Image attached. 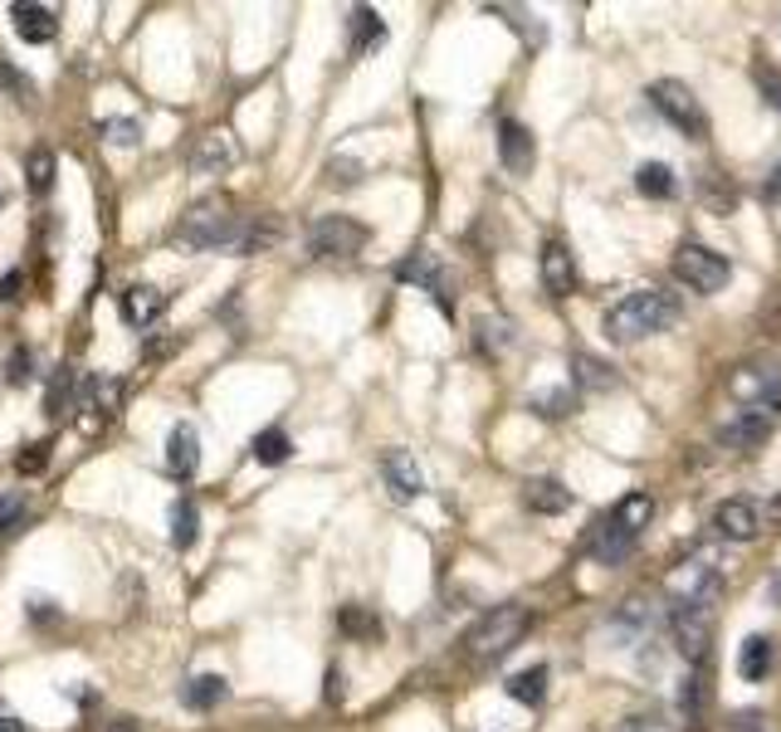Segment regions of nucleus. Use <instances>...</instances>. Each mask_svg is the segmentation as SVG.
Instances as JSON below:
<instances>
[{
  "instance_id": "obj_1",
  "label": "nucleus",
  "mask_w": 781,
  "mask_h": 732,
  "mask_svg": "<svg viewBox=\"0 0 781 732\" xmlns=\"http://www.w3.org/2000/svg\"><path fill=\"white\" fill-rule=\"evenodd\" d=\"M650 518H655V498L650 494H626L616 508H606V512L591 518V528H586V552L601 561V567H620V561L635 552L640 532L650 528Z\"/></svg>"
},
{
  "instance_id": "obj_2",
  "label": "nucleus",
  "mask_w": 781,
  "mask_h": 732,
  "mask_svg": "<svg viewBox=\"0 0 781 732\" xmlns=\"http://www.w3.org/2000/svg\"><path fill=\"white\" fill-rule=\"evenodd\" d=\"M674 323H679V293L645 284V288H630L620 303H610L601 317V333L610 342H640V337L665 333V327H674Z\"/></svg>"
},
{
  "instance_id": "obj_3",
  "label": "nucleus",
  "mask_w": 781,
  "mask_h": 732,
  "mask_svg": "<svg viewBox=\"0 0 781 732\" xmlns=\"http://www.w3.org/2000/svg\"><path fill=\"white\" fill-rule=\"evenodd\" d=\"M240 235H244V215H235V205L225 195H205L195 201L186 215L176 220L171 230V244L176 250H240Z\"/></svg>"
},
{
  "instance_id": "obj_4",
  "label": "nucleus",
  "mask_w": 781,
  "mask_h": 732,
  "mask_svg": "<svg viewBox=\"0 0 781 732\" xmlns=\"http://www.w3.org/2000/svg\"><path fill=\"white\" fill-rule=\"evenodd\" d=\"M528 626H532L528 606H518V601L494 606V610H484V616L469 626V634H464V650L479 659V664H488V659H504L513 644L528 634Z\"/></svg>"
},
{
  "instance_id": "obj_5",
  "label": "nucleus",
  "mask_w": 781,
  "mask_h": 732,
  "mask_svg": "<svg viewBox=\"0 0 781 732\" xmlns=\"http://www.w3.org/2000/svg\"><path fill=\"white\" fill-rule=\"evenodd\" d=\"M650 108L659 118L669 122L674 132H683L689 142H703L708 138V113H703V103H699V93L689 89V83H679V79H659L650 83Z\"/></svg>"
},
{
  "instance_id": "obj_6",
  "label": "nucleus",
  "mask_w": 781,
  "mask_h": 732,
  "mask_svg": "<svg viewBox=\"0 0 781 732\" xmlns=\"http://www.w3.org/2000/svg\"><path fill=\"white\" fill-rule=\"evenodd\" d=\"M718 591H723V557H718L713 547H699V552H689L669 571V596H674V606L718 601Z\"/></svg>"
},
{
  "instance_id": "obj_7",
  "label": "nucleus",
  "mask_w": 781,
  "mask_h": 732,
  "mask_svg": "<svg viewBox=\"0 0 781 732\" xmlns=\"http://www.w3.org/2000/svg\"><path fill=\"white\" fill-rule=\"evenodd\" d=\"M674 278L689 293H703V298H708V293L728 288L732 264H728V254L708 250V244H699V240H683L679 254H674Z\"/></svg>"
},
{
  "instance_id": "obj_8",
  "label": "nucleus",
  "mask_w": 781,
  "mask_h": 732,
  "mask_svg": "<svg viewBox=\"0 0 781 732\" xmlns=\"http://www.w3.org/2000/svg\"><path fill=\"white\" fill-rule=\"evenodd\" d=\"M366 240H372V230L352 215H317L308 230V250L317 260H352L366 250Z\"/></svg>"
},
{
  "instance_id": "obj_9",
  "label": "nucleus",
  "mask_w": 781,
  "mask_h": 732,
  "mask_svg": "<svg viewBox=\"0 0 781 732\" xmlns=\"http://www.w3.org/2000/svg\"><path fill=\"white\" fill-rule=\"evenodd\" d=\"M713 626H718V601H689V606H674L669 616V630H674V650L683 659H699L708 654V640H713Z\"/></svg>"
},
{
  "instance_id": "obj_10",
  "label": "nucleus",
  "mask_w": 781,
  "mask_h": 732,
  "mask_svg": "<svg viewBox=\"0 0 781 732\" xmlns=\"http://www.w3.org/2000/svg\"><path fill=\"white\" fill-rule=\"evenodd\" d=\"M606 634L616 650H640V644L659 640V610L645 601V596H630V601H620V610L610 616Z\"/></svg>"
},
{
  "instance_id": "obj_11",
  "label": "nucleus",
  "mask_w": 781,
  "mask_h": 732,
  "mask_svg": "<svg viewBox=\"0 0 781 732\" xmlns=\"http://www.w3.org/2000/svg\"><path fill=\"white\" fill-rule=\"evenodd\" d=\"M240 156H244L240 142L230 138L225 128H215L191 146V176H225L230 166H240Z\"/></svg>"
},
{
  "instance_id": "obj_12",
  "label": "nucleus",
  "mask_w": 781,
  "mask_h": 732,
  "mask_svg": "<svg viewBox=\"0 0 781 732\" xmlns=\"http://www.w3.org/2000/svg\"><path fill=\"white\" fill-rule=\"evenodd\" d=\"M396 278L400 284H420V288H430V298H435V308L439 313H455V298H449V278H445V268H439L435 254H410L406 264H396Z\"/></svg>"
},
{
  "instance_id": "obj_13",
  "label": "nucleus",
  "mask_w": 781,
  "mask_h": 732,
  "mask_svg": "<svg viewBox=\"0 0 781 732\" xmlns=\"http://www.w3.org/2000/svg\"><path fill=\"white\" fill-rule=\"evenodd\" d=\"M708 528H713L718 537H728V542H752V537L762 532V508L748 504V498H728V504L713 508Z\"/></svg>"
},
{
  "instance_id": "obj_14",
  "label": "nucleus",
  "mask_w": 781,
  "mask_h": 732,
  "mask_svg": "<svg viewBox=\"0 0 781 732\" xmlns=\"http://www.w3.org/2000/svg\"><path fill=\"white\" fill-rule=\"evenodd\" d=\"M382 479L390 488V498H400V504H415V498L425 494V469L415 464L410 449H386V455H382Z\"/></svg>"
},
{
  "instance_id": "obj_15",
  "label": "nucleus",
  "mask_w": 781,
  "mask_h": 732,
  "mask_svg": "<svg viewBox=\"0 0 781 732\" xmlns=\"http://www.w3.org/2000/svg\"><path fill=\"white\" fill-rule=\"evenodd\" d=\"M498 162H504L508 176H528L532 162H537V142H532V132L523 128L518 118L498 122Z\"/></svg>"
},
{
  "instance_id": "obj_16",
  "label": "nucleus",
  "mask_w": 781,
  "mask_h": 732,
  "mask_svg": "<svg viewBox=\"0 0 781 732\" xmlns=\"http://www.w3.org/2000/svg\"><path fill=\"white\" fill-rule=\"evenodd\" d=\"M772 430H777V420L767 410H742L718 430V445L723 449H762L767 439H772Z\"/></svg>"
},
{
  "instance_id": "obj_17",
  "label": "nucleus",
  "mask_w": 781,
  "mask_h": 732,
  "mask_svg": "<svg viewBox=\"0 0 781 732\" xmlns=\"http://www.w3.org/2000/svg\"><path fill=\"white\" fill-rule=\"evenodd\" d=\"M162 308H166V293L152 284H128L118 293V313L128 327H152L162 317Z\"/></svg>"
},
{
  "instance_id": "obj_18",
  "label": "nucleus",
  "mask_w": 781,
  "mask_h": 732,
  "mask_svg": "<svg viewBox=\"0 0 781 732\" xmlns=\"http://www.w3.org/2000/svg\"><path fill=\"white\" fill-rule=\"evenodd\" d=\"M118 406H122V382H118V376L93 372L89 382H79V406H73V410H83L79 420H89V410H98V420H108V415H118Z\"/></svg>"
},
{
  "instance_id": "obj_19",
  "label": "nucleus",
  "mask_w": 781,
  "mask_h": 732,
  "mask_svg": "<svg viewBox=\"0 0 781 732\" xmlns=\"http://www.w3.org/2000/svg\"><path fill=\"white\" fill-rule=\"evenodd\" d=\"M10 20H16V34L24 44H49L59 34V10H49V6L16 0V6H10Z\"/></svg>"
},
{
  "instance_id": "obj_20",
  "label": "nucleus",
  "mask_w": 781,
  "mask_h": 732,
  "mask_svg": "<svg viewBox=\"0 0 781 732\" xmlns=\"http://www.w3.org/2000/svg\"><path fill=\"white\" fill-rule=\"evenodd\" d=\"M542 288L552 293V298H567V293L577 288V260H571V250L561 240H552L542 250Z\"/></svg>"
},
{
  "instance_id": "obj_21",
  "label": "nucleus",
  "mask_w": 781,
  "mask_h": 732,
  "mask_svg": "<svg viewBox=\"0 0 781 732\" xmlns=\"http://www.w3.org/2000/svg\"><path fill=\"white\" fill-rule=\"evenodd\" d=\"M523 508L528 512H542V518H557V512H567L571 508V488L561 484V479H528L523 484Z\"/></svg>"
},
{
  "instance_id": "obj_22",
  "label": "nucleus",
  "mask_w": 781,
  "mask_h": 732,
  "mask_svg": "<svg viewBox=\"0 0 781 732\" xmlns=\"http://www.w3.org/2000/svg\"><path fill=\"white\" fill-rule=\"evenodd\" d=\"M777 664V640L772 634H748V640L738 644V674L748 683H762L767 674H772Z\"/></svg>"
},
{
  "instance_id": "obj_23",
  "label": "nucleus",
  "mask_w": 781,
  "mask_h": 732,
  "mask_svg": "<svg viewBox=\"0 0 781 732\" xmlns=\"http://www.w3.org/2000/svg\"><path fill=\"white\" fill-rule=\"evenodd\" d=\"M195 464H201V439H195L191 425H176L166 435V474L171 479H191Z\"/></svg>"
},
{
  "instance_id": "obj_24",
  "label": "nucleus",
  "mask_w": 781,
  "mask_h": 732,
  "mask_svg": "<svg viewBox=\"0 0 781 732\" xmlns=\"http://www.w3.org/2000/svg\"><path fill=\"white\" fill-rule=\"evenodd\" d=\"M571 386L577 390H616L620 376H616V366L591 357V352H571Z\"/></svg>"
},
{
  "instance_id": "obj_25",
  "label": "nucleus",
  "mask_w": 781,
  "mask_h": 732,
  "mask_svg": "<svg viewBox=\"0 0 781 732\" xmlns=\"http://www.w3.org/2000/svg\"><path fill=\"white\" fill-rule=\"evenodd\" d=\"M73 406H79V372H73V366H59L44 386V415L49 420H64Z\"/></svg>"
},
{
  "instance_id": "obj_26",
  "label": "nucleus",
  "mask_w": 781,
  "mask_h": 732,
  "mask_svg": "<svg viewBox=\"0 0 781 732\" xmlns=\"http://www.w3.org/2000/svg\"><path fill=\"white\" fill-rule=\"evenodd\" d=\"M382 40H386V24H382V16H376L372 6H357V10H352V16H347V49H352V54L362 59L366 49H376Z\"/></svg>"
},
{
  "instance_id": "obj_27",
  "label": "nucleus",
  "mask_w": 781,
  "mask_h": 732,
  "mask_svg": "<svg viewBox=\"0 0 781 732\" xmlns=\"http://www.w3.org/2000/svg\"><path fill=\"white\" fill-rule=\"evenodd\" d=\"M230 699V683L220 674H191L186 683H181V703L195 708V713H205V708H220Z\"/></svg>"
},
{
  "instance_id": "obj_28",
  "label": "nucleus",
  "mask_w": 781,
  "mask_h": 732,
  "mask_svg": "<svg viewBox=\"0 0 781 732\" xmlns=\"http://www.w3.org/2000/svg\"><path fill=\"white\" fill-rule=\"evenodd\" d=\"M508 699L513 703H523V708H537L547 699V664H528V669H518V674H508Z\"/></svg>"
},
{
  "instance_id": "obj_29",
  "label": "nucleus",
  "mask_w": 781,
  "mask_h": 732,
  "mask_svg": "<svg viewBox=\"0 0 781 732\" xmlns=\"http://www.w3.org/2000/svg\"><path fill=\"white\" fill-rule=\"evenodd\" d=\"M635 191L650 195V201H669V195L679 191L674 166H665V162H640V166H635Z\"/></svg>"
},
{
  "instance_id": "obj_30",
  "label": "nucleus",
  "mask_w": 781,
  "mask_h": 732,
  "mask_svg": "<svg viewBox=\"0 0 781 732\" xmlns=\"http://www.w3.org/2000/svg\"><path fill=\"white\" fill-rule=\"evenodd\" d=\"M577 400H581V390L567 382V386H552V390H537V396L528 400V410H537L542 420H561V415L577 410Z\"/></svg>"
},
{
  "instance_id": "obj_31",
  "label": "nucleus",
  "mask_w": 781,
  "mask_h": 732,
  "mask_svg": "<svg viewBox=\"0 0 781 732\" xmlns=\"http://www.w3.org/2000/svg\"><path fill=\"white\" fill-rule=\"evenodd\" d=\"M474 342H479L484 357H504L513 347V323L508 317H479V323H474Z\"/></svg>"
},
{
  "instance_id": "obj_32",
  "label": "nucleus",
  "mask_w": 781,
  "mask_h": 732,
  "mask_svg": "<svg viewBox=\"0 0 781 732\" xmlns=\"http://www.w3.org/2000/svg\"><path fill=\"white\" fill-rule=\"evenodd\" d=\"M54 152L49 146H34L30 156H24V186H30V195H49V186H54Z\"/></svg>"
},
{
  "instance_id": "obj_33",
  "label": "nucleus",
  "mask_w": 781,
  "mask_h": 732,
  "mask_svg": "<svg viewBox=\"0 0 781 732\" xmlns=\"http://www.w3.org/2000/svg\"><path fill=\"white\" fill-rule=\"evenodd\" d=\"M195 528H201V512H195V504H191V498H176V504H171V542H176L181 552L195 542Z\"/></svg>"
},
{
  "instance_id": "obj_34",
  "label": "nucleus",
  "mask_w": 781,
  "mask_h": 732,
  "mask_svg": "<svg viewBox=\"0 0 781 732\" xmlns=\"http://www.w3.org/2000/svg\"><path fill=\"white\" fill-rule=\"evenodd\" d=\"M337 626H342V634H352V640H376V634H382V620H376L366 606H342Z\"/></svg>"
},
{
  "instance_id": "obj_35",
  "label": "nucleus",
  "mask_w": 781,
  "mask_h": 732,
  "mask_svg": "<svg viewBox=\"0 0 781 732\" xmlns=\"http://www.w3.org/2000/svg\"><path fill=\"white\" fill-rule=\"evenodd\" d=\"M254 459L260 464H268V469H274V464H288V455H293V439L284 435V430H260L254 435Z\"/></svg>"
},
{
  "instance_id": "obj_36",
  "label": "nucleus",
  "mask_w": 781,
  "mask_h": 732,
  "mask_svg": "<svg viewBox=\"0 0 781 732\" xmlns=\"http://www.w3.org/2000/svg\"><path fill=\"white\" fill-rule=\"evenodd\" d=\"M488 16H504V20L513 24V30H518L523 40H528V44H542V40H547V24L537 20V16H528V10H513V6H488Z\"/></svg>"
},
{
  "instance_id": "obj_37",
  "label": "nucleus",
  "mask_w": 781,
  "mask_h": 732,
  "mask_svg": "<svg viewBox=\"0 0 781 732\" xmlns=\"http://www.w3.org/2000/svg\"><path fill=\"white\" fill-rule=\"evenodd\" d=\"M98 132H103L108 146H142V122L138 118H108Z\"/></svg>"
},
{
  "instance_id": "obj_38",
  "label": "nucleus",
  "mask_w": 781,
  "mask_h": 732,
  "mask_svg": "<svg viewBox=\"0 0 781 732\" xmlns=\"http://www.w3.org/2000/svg\"><path fill=\"white\" fill-rule=\"evenodd\" d=\"M24 522H30V504H24V494H6V498H0V537L20 532Z\"/></svg>"
},
{
  "instance_id": "obj_39",
  "label": "nucleus",
  "mask_w": 781,
  "mask_h": 732,
  "mask_svg": "<svg viewBox=\"0 0 781 732\" xmlns=\"http://www.w3.org/2000/svg\"><path fill=\"white\" fill-rule=\"evenodd\" d=\"M366 176V166L357 162V156H333V162H327V181H333V186H357V181Z\"/></svg>"
},
{
  "instance_id": "obj_40",
  "label": "nucleus",
  "mask_w": 781,
  "mask_h": 732,
  "mask_svg": "<svg viewBox=\"0 0 781 732\" xmlns=\"http://www.w3.org/2000/svg\"><path fill=\"white\" fill-rule=\"evenodd\" d=\"M616 732H674V723H669L665 713H655V708H650V713H630Z\"/></svg>"
},
{
  "instance_id": "obj_41",
  "label": "nucleus",
  "mask_w": 781,
  "mask_h": 732,
  "mask_svg": "<svg viewBox=\"0 0 781 732\" xmlns=\"http://www.w3.org/2000/svg\"><path fill=\"white\" fill-rule=\"evenodd\" d=\"M679 708L689 718H699V708H703V674L693 669V674H683V689H679Z\"/></svg>"
},
{
  "instance_id": "obj_42",
  "label": "nucleus",
  "mask_w": 781,
  "mask_h": 732,
  "mask_svg": "<svg viewBox=\"0 0 781 732\" xmlns=\"http://www.w3.org/2000/svg\"><path fill=\"white\" fill-rule=\"evenodd\" d=\"M0 89H6V93H16V98H20V103H30V98H34V83H30V79H24V73H20V69H10V64H6V59H0Z\"/></svg>"
},
{
  "instance_id": "obj_43",
  "label": "nucleus",
  "mask_w": 781,
  "mask_h": 732,
  "mask_svg": "<svg viewBox=\"0 0 781 732\" xmlns=\"http://www.w3.org/2000/svg\"><path fill=\"white\" fill-rule=\"evenodd\" d=\"M30 366H34V357H30V347H16L6 357V382H16V386H24L30 382Z\"/></svg>"
},
{
  "instance_id": "obj_44",
  "label": "nucleus",
  "mask_w": 781,
  "mask_h": 732,
  "mask_svg": "<svg viewBox=\"0 0 781 732\" xmlns=\"http://www.w3.org/2000/svg\"><path fill=\"white\" fill-rule=\"evenodd\" d=\"M757 93L767 98V108L781 113V69H757Z\"/></svg>"
},
{
  "instance_id": "obj_45",
  "label": "nucleus",
  "mask_w": 781,
  "mask_h": 732,
  "mask_svg": "<svg viewBox=\"0 0 781 732\" xmlns=\"http://www.w3.org/2000/svg\"><path fill=\"white\" fill-rule=\"evenodd\" d=\"M44 464H49V445H24V455L16 459V469L20 474H40Z\"/></svg>"
},
{
  "instance_id": "obj_46",
  "label": "nucleus",
  "mask_w": 781,
  "mask_h": 732,
  "mask_svg": "<svg viewBox=\"0 0 781 732\" xmlns=\"http://www.w3.org/2000/svg\"><path fill=\"white\" fill-rule=\"evenodd\" d=\"M728 728L732 732H757V728H762V713H757V708H742V713L728 718Z\"/></svg>"
},
{
  "instance_id": "obj_47",
  "label": "nucleus",
  "mask_w": 781,
  "mask_h": 732,
  "mask_svg": "<svg viewBox=\"0 0 781 732\" xmlns=\"http://www.w3.org/2000/svg\"><path fill=\"white\" fill-rule=\"evenodd\" d=\"M30 620H34V626H44V620H59V606L44 601V596H30Z\"/></svg>"
},
{
  "instance_id": "obj_48",
  "label": "nucleus",
  "mask_w": 781,
  "mask_h": 732,
  "mask_svg": "<svg viewBox=\"0 0 781 732\" xmlns=\"http://www.w3.org/2000/svg\"><path fill=\"white\" fill-rule=\"evenodd\" d=\"M708 201H713L718 211H723V205L738 201V191H723V186H718V176H713V171H708Z\"/></svg>"
},
{
  "instance_id": "obj_49",
  "label": "nucleus",
  "mask_w": 781,
  "mask_h": 732,
  "mask_svg": "<svg viewBox=\"0 0 781 732\" xmlns=\"http://www.w3.org/2000/svg\"><path fill=\"white\" fill-rule=\"evenodd\" d=\"M762 201H772V205L781 201V162L772 166V176H767V181H762Z\"/></svg>"
},
{
  "instance_id": "obj_50",
  "label": "nucleus",
  "mask_w": 781,
  "mask_h": 732,
  "mask_svg": "<svg viewBox=\"0 0 781 732\" xmlns=\"http://www.w3.org/2000/svg\"><path fill=\"white\" fill-rule=\"evenodd\" d=\"M20 284H24L20 274H6V278H0V298H6V303H10V298H20Z\"/></svg>"
},
{
  "instance_id": "obj_51",
  "label": "nucleus",
  "mask_w": 781,
  "mask_h": 732,
  "mask_svg": "<svg viewBox=\"0 0 781 732\" xmlns=\"http://www.w3.org/2000/svg\"><path fill=\"white\" fill-rule=\"evenodd\" d=\"M327 703H342V669L327 674Z\"/></svg>"
},
{
  "instance_id": "obj_52",
  "label": "nucleus",
  "mask_w": 781,
  "mask_h": 732,
  "mask_svg": "<svg viewBox=\"0 0 781 732\" xmlns=\"http://www.w3.org/2000/svg\"><path fill=\"white\" fill-rule=\"evenodd\" d=\"M93 732H138V723H132V718H113V723H103V728H93Z\"/></svg>"
},
{
  "instance_id": "obj_53",
  "label": "nucleus",
  "mask_w": 781,
  "mask_h": 732,
  "mask_svg": "<svg viewBox=\"0 0 781 732\" xmlns=\"http://www.w3.org/2000/svg\"><path fill=\"white\" fill-rule=\"evenodd\" d=\"M0 732H24V723L16 713H0Z\"/></svg>"
},
{
  "instance_id": "obj_54",
  "label": "nucleus",
  "mask_w": 781,
  "mask_h": 732,
  "mask_svg": "<svg viewBox=\"0 0 781 732\" xmlns=\"http://www.w3.org/2000/svg\"><path fill=\"white\" fill-rule=\"evenodd\" d=\"M772 518H781V494L772 498Z\"/></svg>"
},
{
  "instance_id": "obj_55",
  "label": "nucleus",
  "mask_w": 781,
  "mask_h": 732,
  "mask_svg": "<svg viewBox=\"0 0 781 732\" xmlns=\"http://www.w3.org/2000/svg\"><path fill=\"white\" fill-rule=\"evenodd\" d=\"M772 591H777V601H781V577H777V581H772Z\"/></svg>"
},
{
  "instance_id": "obj_56",
  "label": "nucleus",
  "mask_w": 781,
  "mask_h": 732,
  "mask_svg": "<svg viewBox=\"0 0 781 732\" xmlns=\"http://www.w3.org/2000/svg\"><path fill=\"white\" fill-rule=\"evenodd\" d=\"M0 205H6V186H0Z\"/></svg>"
}]
</instances>
